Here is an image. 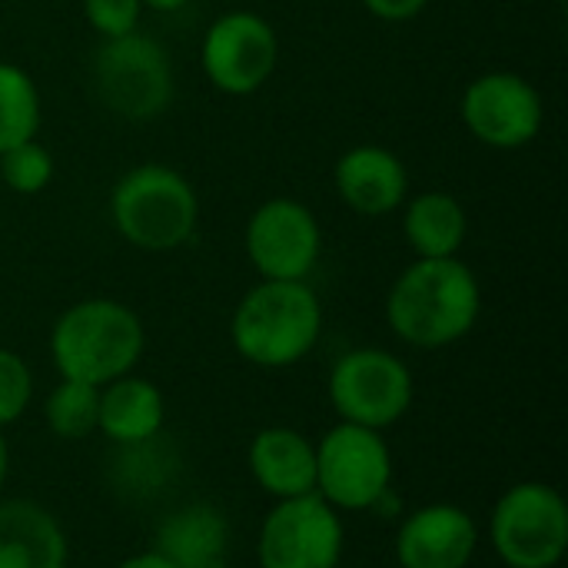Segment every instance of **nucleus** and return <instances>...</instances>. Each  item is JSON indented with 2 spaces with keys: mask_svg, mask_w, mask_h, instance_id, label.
Here are the masks:
<instances>
[{
  "mask_svg": "<svg viewBox=\"0 0 568 568\" xmlns=\"http://www.w3.org/2000/svg\"><path fill=\"white\" fill-rule=\"evenodd\" d=\"M53 180V156L33 136L0 153V183L20 196H37Z\"/></svg>",
  "mask_w": 568,
  "mask_h": 568,
  "instance_id": "4be33fe9",
  "label": "nucleus"
},
{
  "mask_svg": "<svg viewBox=\"0 0 568 568\" xmlns=\"http://www.w3.org/2000/svg\"><path fill=\"white\" fill-rule=\"evenodd\" d=\"M250 473L273 499L316 493V446L296 429L270 426L250 446Z\"/></svg>",
  "mask_w": 568,
  "mask_h": 568,
  "instance_id": "2eb2a0df",
  "label": "nucleus"
},
{
  "mask_svg": "<svg viewBox=\"0 0 568 568\" xmlns=\"http://www.w3.org/2000/svg\"><path fill=\"white\" fill-rule=\"evenodd\" d=\"M479 546L476 523L459 506H426L413 513L396 536L403 568H466Z\"/></svg>",
  "mask_w": 568,
  "mask_h": 568,
  "instance_id": "4468645a",
  "label": "nucleus"
},
{
  "mask_svg": "<svg viewBox=\"0 0 568 568\" xmlns=\"http://www.w3.org/2000/svg\"><path fill=\"white\" fill-rule=\"evenodd\" d=\"M143 323L116 300L73 303L50 333V356L63 379L106 386L126 376L143 356Z\"/></svg>",
  "mask_w": 568,
  "mask_h": 568,
  "instance_id": "7ed1b4c3",
  "label": "nucleus"
},
{
  "mask_svg": "<svg viewBox=\"0 0 568 568\" xmlns=\"http://www.w3.org/2000/svg\"><path fill=\"white\" fill-rule=\"evenodd\" d=\"M47 426L60 439H87L97 429L100 413V386L60 379V386L47 396Z\"/></svg>",
  "mask_w": 568,
  "mask_h": 568,
  "instance_id": "412c9836",
  "label": "nucleus"
},
{
  "mask_svg": "<svg viewBox=\"0 0 568 568\" xmlns=\"http://www.w3.org/2000/svg\"><path fill=\"white\" fill-rule=\"evenodd\" d=\"M0 568H67V536L43 506H0Z\"/></svg>",
  "mask_w": 568,
  "mask_h": 568,
  "instance_id": "f3484780",
  "label": "nucleus"
},
{
  "mask_svg": "<svg viewBox=\"0 0 568 568\" xmlns=\"http://www.w3.org/2000/svg\"><path fill=\"white\" fill-rule=\"evenodd\" d=\"M93 90L110 113L123 120H153L173 100L170 57L140 30L103 40L93 57Z\"/></svg>",
  "mask_w": 568,
  "mask_h": 568,
  "instance_id": "39448f33",
  "label": "nucleus"
},
{
  "mask_svg": "<svg viewBox=\"0 0 568 568\" xmlns=\"http://www.w3.org/2000/svg\"><path fill=\"white\" fill-rule=\"evenodd\" d=\"M140 0H83V17L103 40L133 33L140 27Z\"/></svg>",
  "mask_w": 568,
  "mask_h": 568,
  "instance_id": "b1692460",
  "label": "nucleus"
},
{
  "mask_svg": "<svg viewBox=\"0 0 568 568\" xmlns=\"http://www.w3.org/2000/svg\"><path fill=\"white\" fill-rule=\"evenodd\" d=\"M110 220L116 233L146 253H170L190 243L200 223L193 183L163 163L126 170L110 193Z\"/></svg>",
  "mask_w": 568,
  "mask_h": 568,
  "instance_id": "20e7f679",
  "label": "nucleus"
},
{
  "mask_svg": "<svg viewBox=\"0 0 568 568\" xmlns=\"http://www.w3.org/2000/svg\"><path fill=\"white\" fill-rule=\"evenodd\" d=\"M393 459L376 429L339 423L316 446V496L333 509H373L386 499Z\"/></svg>",
  "mask_w": 568,
  "mask_h": 568,
  "instance_id": "0eeeda50",
  "label": "nucleus"
},
{
  "mask_svg": "<svg viewBox=\"0 0 568 568\" xmlns=\"http://www.w3.org/2000/svg\"><path fill=\"white\" fill-rule=\"evenodd\" d=\"M156 552L180 568H226L230 523L210 503H193L170 513L156 529Z\"/></svg>",
  "mask_w": 568,
  "mask_h": 568,
  "instance_id": "dca6fc26",
  "label": "nucleus"
},
{
  "mask_svg": "<svg viewBox=\"0 0 568 568\" xmlns=\"http://www.w3.org/2000/svg\"><path fill=\"white\" fill-rule=\"evenodd\" d=\"M40 130V90L33 77L17 67L0 60V153L33 140Z\"/></svg>",
  "mask_w": 568,
  "mask_h": 568,
  "instance_id": "aec40b11",
  "label": "nucleus"
},
{
  "mask_svg": "<svg viewBox=\"0 0 568 568\" xmlns=\"http://www.w3.org/2000/svg\"><path fill=\"white\" fill-rule=\"evenodd\" d=\"M403 233L416 260H446L456 256L469 233L466 206L443 190H429L403 203Z\"/></svg>",
  "mask_w": 568,
  "mask_h": 568,
  "instance_id": "6ab92c4d",
  "label": "nucleus"
},
{
  "mask_svg": "<svg viewBox=\"0 0 568 568\" xmlns=\"http://www.w3.org/2000/svg\"><path fill=\"white\" fill-rule=\"evenodd\" d=\"M333 183H336L339 200L353 213L369 216V220L396 213L409 196V173L403 160L393 150L376 146V143L346 150L336 160Z\"/></svg>",
  "mask_w": 568,
  "mask_h": 568,
  "instance_id": "ddd939ff",
  "label": "nucleus"
},
{
  "mask_svg": "<svg viewBox=\"0 0 568 568\" xmlns=\"http://www.w3.org/2000/svg\"><path fill=\"white\" fill-rule=\"evenodd\" d=\"M329 399L343 423L386 429L413 406V373L386 349H353L329 373Z\"/></svg>",
  "mask_w": 568,
  "mask_h": 568,
  "instance_id": "6e6552de",
  "label": "nucleus"
},
{
  "mask_svg": "<svg viewBox=\"0 0 568 568\" xmlns=\"http://www.w3.org/2000/svg\"><path fill=\"white\" fill-rule=\"evenodd\" d=\"M30 396H33V376L27 363L17 353L0 349V426L17 423L30 406Z\"/></svg>",
  "mask_w": 568,
  "mask_h": 568,
  "instance_id": "5701e85b",
  "label": "nucleus"
},
{
  "mask_svg": "<svg viewBox=\"0 0 568 568\" xmlns=\"http://www.w3.org/2000/svg\"><path fill=\"white\" fill-rule=\"evenodd\" d=\"M483 310L476 273L459 260H413L386 296L393 333L419 349H443L469 336Z\"/></svg>",
  "mask_w": 568,
  "mask_h": 568,
  "instance_id": "f257e3e1",
  "label": "nucleus"
},
{
  "mask_svg": "<svg viewBox=\"0 0 568 568\" xmlns=\"http://www.w3.org/2000/svg\"><path fill=\"white\" fill-rule=\"evenodd\" d=\"M320 246L323 233L313 210L290 196L266 200L246 223V256L263 280H306Z\"/></svg>",
  "mask_w": 568,
  "mask_h": 568,
  "instance_id": "f8f14e48",
  "label": "nucleus"
},
{
  "mask_svg": "<svg viewBox=\"0 0 568 568\" xmlns=\"http://www.w3.org/2000/svg\"><path fill=\"white\" fill-rule=\"evenodd\" d=\"M200 60L216 90L230 97H250L276 73L280 37L266 17L253 10H230L206 27Z\"/></svg>",
  "mask_w": 568,
  "mask_h": 568,
  "instance_id": "1a4fd4ad",
  "label": "nucleus"
},
{
  "mask_svg": "<svg viewBox=\"0 0 568 568\" xmlns=\"http://www.w3.org/2000/svg\"><path fill=\"white\" fill-rule=\"evenodd\" d=\"M363 3L373 17L389 20V23H403V20H413L416 13H423L429 0H363Z\"/></svg>",
  "mask_w": 568,
  "mask_h": 568,
  "instance_id": "393cba45",
  "label": "nucleus"
},
{
  "mask_svg": "<svg viewBox=\"0 0 568 568\" xmlns=\"http://www.w3.org/2000/svg\"><path fill=\"white\" fill-rule=\"evenodd\" d=\"M466 130L493 150H519L542 130V93L513 70H489L463 90Z\"/></svg>",
  "mask_w": 568,
  "mask_h": 568,
  "instance_id": "9d476101",
  "label": "nucleus"
},
{
  "mask_svg": "<svg viewBox=\"0 0 568 568\" xmlns=\"http://www.w3.org/2000/svg\"><path fill=\"white\" fill-rule=\"evenodd\" d=\"M120 568H180L173 566L163 552H156V549H150V552H140V556H130L126 562Z\"/></svg>",
  "mask_w": 568,
  "mask_h": 568,
  "instance_id": "a878e982",
  "label": "nucleus"
},
{
  "mask_svg": "<svg viewBox=\"0 0 568 568\" xmlns=\"http://www.w3.org/2000/svg\"><path fill=\"white\" fill-rule=\"evenodd\" d=\"M323 329L320 296L306 280H263L233 313L236 353L263 369H286L310 356Z\"/></svg>",
  "mask_w": 568,
  "mask_h": 568,
  "instance_id": "f03ea898",
  "label": "nucleus"
},
{
  "mask_svg": "<svg viewBox=\"0 0 568 568\" xmlns=\"http://www.w3.org/2000/svg\"><path fill=\"white\" fill-rule=\"evenodd\" d=\"M493 546L509 568H552L566 556L568 506L546 483L513 486L493 513Z\"/></svg>",
  "mask_w": 568,
  "mask_h": 568,
  "instance_id": "423d86ee",
  "label": "nucleus"
},
{
  "mask_svg": "<svg viewBox=\"0 0 568 568\" xmlns=\"http://www.w3.org/2000/svg\"><path fill=\"white\" fill-rule=\"evenodd\" d=\"M140 3L150 10H160V13H173V10H183L190 0H140Z\"/></svg>",
  "mask_w": 568,
  "mask_h": 568,
  "instance_id": "bb28decb",
  "label": "nucleus"
},
{
  "mask_svg": "<svg viewBox=\"0 0 568 568\" xmlns=\"http://www.w3.org/2000/svg\"><path fill=\"white\" fill-rule=\"evenodd\" d=\"M343 556V523L336 509L310 493L280 499L260 529L263 568H336Z\"/></svg>",
  "mask_w": 568,
  "mask_h": 568,
  "instance_id": "9b49d317",
  "label": "nucleus"
},
{
  "mask_svg": "<svg viewBox=\"0 0 568 568\" xmlns=\"http://www.w3.org/2000/svg\"><path fill=\"white\" fill-rule=\"evenodd\" d=\"M7 463H10V456H7V443H3V436H0V486H3V479H7Z\"/></svg>",
  "mask_w": 568,
  "mask_h": 568,
  "instance_id": "cd10ccee",
  "label": "nucleus"
},
{
  "mask_svg": "<svg viewBox=\"0 0 568 568\" xmlns=\"http://www.w3.org/2000/svg\"><path fill=\"white\" fill-rule=\"evenodd\" d=\"M166 419L163 393L140 376H120L100 389L97 429L116 446H136L156 439Z\"/></svg>",
  "mask_w": 568,
  "mask_h": 568,
  "instance_id": "a211bd4d",
  "label": "nucleus"
}]
</instances>
